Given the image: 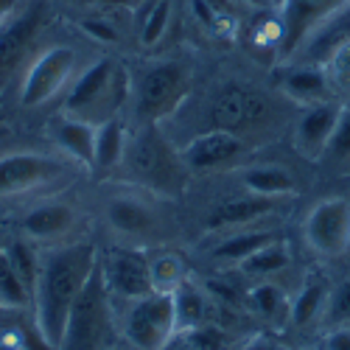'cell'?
I'll return each instance as SVG.
<instances>
[{"mask_svg": "<svg viewBox=\"0 0 350 350\" xmlns=\"http://www.w3.org/2000/svg\"><path fill=\"white\" fill-rule=\"evenodd\" d=\"M98 255L101 252L93 239L59 241V244H51L40 255V275L34 286L31 311H34V325L40 336L53 350H59L62 345L70 308L79 297V291L84 288L87 278L93 275Z\"/></svg>", "mask_w": 350, "mask_h": 350, "instance_id": "cell-1", "label": "cell"}, {"mask_svg": "<svg viewBox=\"0 0 350 350\" xmlns=\"http://www.w3.org/2000/svg\"><path fill=\"white\" fill-rule=\"evenodd\" d=\"M126 183L157 196H177L188 185V165L157 124L137 126L126 140V152L118 165Z\"/></svg>", "mask_w": 350, "mask_h": 350, "instance_id": "cell-2", "label": "cell"}, {"mask_svg": "<svg viewBox=\"0 0 350 350\" xmlns=\"http://www.w3.org/2000/svg\"><path fill=\"white\" fill-rule=\"evenodd\" d=\"M132 98V76L112 56H98L81 68L62 98V115L90 121L96 126L118 118Z\"/></svg>", "mask_w": 350, "mask_h": 350, "instance_id": "cell-3", "label": "cell"}, {"mask_svg": "<svg viewBox=\"0 0 350 350\" xmlns=\"http://www.w3.org/2000/svg\"><path fill=\"white\" fill-rule=\"evenodd\" d=\"M84 168L62 152L17 149L0 154V202L51 191L79 177Z\"/></svg>", "mask_w": 350, "mask_h": 350, "instance_id": "cell-4", "label": "cell"}, {"mask_svg": "<svg viewBox=\"0 0 350 350\" xmlns=\"http://www.w3.org/2000/svg\"><path fill=\"white\" fill-rule=\"evenodd\" d=\"M191 96V70L183 62H154L132 81V109L137 126L163 124Z\"/></svg>", "mask_w": 350, "mask_h": 350, "instance_id": "cell-5", "label": "cell"}, {"mask_svg": "<svg viewBox=\"0 0 350 350\" xmlns=\"http://www.w3.org/2000/svg\"><path fill=\"white\" fill-rule=\"evenodd\" d=\"M112 295L104 283L101 267L96 264L93 275L87 278L84 288L70 308L65 336L59 350H101L107 345V334L112 328Z\"/></svg>", "mask_w": 350, "mask_h": 350, "instance_id": "cell-6", "label": "cell"}, {"mask_svg": "<svg viewBox=\"0 0 350 350\" xmlns=\"http://www.w3.org/2000/svg\"><path fill=\"white\" fill-rule=\"evenodd\" d=\"M79 70V51L73 45H51L40 51L25 65V76L20 84V104L25 109H40L51 101L65 98Z\"/></svg>", "mask_w": 350, "mask_h": 350, "instance_id": "cell-7", "label": "cell"}, {"mask_svg": "<svg viewBox=\"0 0 350 350\" xmlns=\"http://www.w3.org/2000/svg\"><path fill=\"white\" fill-rule=\"evenodd\" d=\"M121 331L132 350H160L180 331L174 291L154 288L137 300H129L124 308Z\"/></svg>", "mask_w": 350, "mask_h": 350, "instance_id": "cell-8", "label": "cell"}, {"mask_svg": "<svg viewBox=\"0 0 350 350\" xmlns=\"http://www.w3.org/2000/svg\"><path fill=\"white\" fill-rule=\"evenodd\" d=\"M275 115L278 109L267 93L255 90V87L230 84L211 101V129L232 132L250 143L255 132L272 126Z\"/></svg>", "mask_w": 350, "mask_h": 350, "instance_id": "cell-9", "label": "cell"}, {"mask_svg": "<svg viewBox=\"0 0 350 350\" xmlns=\"http://www.w3.org/2000/svg\"><path fill=\"white\" fill-rule=\"evenodd\" d=\"M157 193L149 191H121L107 196L104 205V216H107V227L121 236L129 244H152L163 239V211L157 205Z\"/></svg>", "mask_w": 350, "mask_h": 350, "instance_id": "cell-10", "label": "cell"}, {"mask_svg": "<svg viewBox=\"0 0 350 350\" xmlns=\"http://www.w3.org/2000/svg\"><path fill=\"white\" fill-rule=\"evenodd\" d=\"M303 241L317 258H345L350 252V199H319L303 219Z\"/></svg>", "mask_w": 350, "mask_h": 350, "instance_id": "cell-11", "label": "cell"}, {"mask_svg": "<svg viewBox=\"0 0 350 350\" xmlns=\"http://www.w3.org/2000/svg\"><path fill=\"white\" fill-rule=\"evenodd\" d=\"M350 45V0L325 14L311 31L297 42L283 65H311L331 68V62Z\"/></svg>", "mask_w": 350, "mask_h": 350, "instance_id": "cell-12", "label": "cell"}, {"mask_svg": "<svg viewBox=\"0 0 350 350\" xmlns=\"http://www.w3.org/2000/svg\"><path fill=\"white\" fill-rule=\"evenodd\" d=\"M98 267H101V275H104L109 295L124 300V303L137 300L143 295H149V291H154L152 260L140 247L104 252V255H98Z\"/></svg>", "mask_w": 350, "mask_h": 350, "instance_id": "cell-13", "label": "cell"}, {"mask_svg": "<svg viewBox=\"0 0 350 350\" xmlns=\"http://www.w3.org/2000/svg\"><path fill=\"white\" fill-rule=\"evenodd\" d=\"M81 224V213L68 199H42L28 208L20 219V236L31 244H59L70 241Z\"/></svg>", "mask_w": 350, "mask_h": 350, "instance_id": "cell-14", "label": "cell"}, {"mask_svg": "<svg viewBox=\"0 0 350 350\" xmlns=\"http://www.w3.org/2000/svg\"><path fill=\"white\" fill-rule=\"evenodd\" d=\"M250 152H252V146L244 137L224 132V129L202 132L180 149L188 171H193V174H211V171L232 168V165H239Z\"/></svg>", "mask_w": 350, "mask_h": 350, "instance_id": "cell-15", "label": "cell"}, {"mask_svg": "<svg viewBox=\"0 0 350 350\" xmlns=\"http://www.w3.org/2000/svg\"><path fill=\"white\" fill-rule=\"evenodd\" d=\"M342 112H345V104H339L336 98L314 104V107H303L300 118L295 121V129H291V146H295V152L303 160L308 163L323 160Z\"/></svg>", "mask_w": 350, "mask_h": 350, "instance_id": "cell-16", "label": "cell"}, {"mask_svg": "<svg viewBox=\"0 0 350 350\" xmlns=\"http://www.w3.org/2000/svg\"><path fill=\"white\" fill-rule=\"evenodd\" d=\"M45 25V9L28 6L23 9L12 23L0 28V90L12 81V76L20 70L25 56L31 53V45Z\"/></svg>", "mask_w": 350, "mask_h": 350, "instance_id": "cell-17", "label": "cell"}, {"mask_svg": "<svg viewBox=\"0 0 350 350\" xmlns=\"http://www.w3.org/2000/svg\"><path fill=\"white\" fill-rule=\"evenodd\" d=\"M347 0H283V6L278 9L280 23H283V51H280V65L288 59V53L297 48V42L311 31V28L339 9Z\"/></svg>", "mask_w": 350, "mask_h": 350, "instance_id": "cell-18", "label": "cell"}, {"mask_svg": "<svg viewBox=\"0 0 350 350\" xmlns=\"http://www.w3.org/2000/svg\"><path fill=\"white\" fill-rule=\"evenodd\" d=\"M280 93L297 107H314L334 98V79L328 68L311 65H283Z\"/></svg>", "mask_w": 350, "mask_h": 350, "instance_id": "cell-19", "label": "cell"}, {"mask_svg": "<svg viewBox=\"0 0 350 350\" xmlns=\"http://www.w3.org/2000/svg\"><path fill=\"white\" fill-rule=\"evenodd\" d=\"M283 199L275 196H258V193H241V196H230L213 208L208 224L211 230H239V227H252L255 221L272 216L280 208Z\"/></svg>", "mask_w": 350, "mask_h": 350, "instance_id": "cell-20", "label": "cell"}, {"mask_svg": "<svg viewBox=\"0 0 350 350\" xmlns=\"http://www.w3.org/2000/svg\"><path fill=\"white\" fill-rule=\"evenodd\" d=\"M196 25L216 42H236L241 37V3L236 0H188Z\"/></svg>", "mask_w": 350, "mask_h": 350, "instance_id": "cell-21", "label": "cell"}, {"mask_svg": "<svg viewBox=\"0 0 350 350\" xmlns=\"http://www.w3.org/2000/svg\"><path fill=\"white\" fill-rule=\"evenodd\" d=\"M96 135H98L96 124L73 118V115H59V118L51 124V137L56 143V149H59L62 154H68L73 163H79L87 171H93Z\"/></svg>", "mask_w": 350, "mask_h": 350, "instance_id": "cell-22", "label": "cell"}, {"mask_svg": "<svg viewBox=\"0 0 350 350\" xmlns=\"http://www.w3.org/2000/svg\"><path fill=\"white\" fill-rule=\"evenodd\" d=\"M241 185L250 193L275 196V199H286V196L297 193L295 174L283 165H275V163H255V165L241 168Z\"/></svg>", "mask_w": 350, "mask_h": 350, "instance_id": "cell-23", "label": "cell"}, {"mask_svg": "<svg viewBox=\"0 0 350 350\" xmlns=\"http://www.w3.org/2000/svg\"><path fill=\"white\" fill-rule=\"evenodd\" d=\"M278 230H267V227H244L239 232H232L224 241H219V247H213L211 260L221 267H239L241 260H247L252 252H258L260 247H267L272 241H278Z\"/></svg>", "mask_w": 350, "mask_h": 350, "instance_id": "cell-24", "label": "cell"}, {"mask_svg": "<svg viewBox=\"0 0 350 350\" xmlns=\"http://www.w3.org/2000/svg\"><path fill=\"white\" fill-rule=\"evenodd\" d=\"M328 280L311 275L303 280V286L297 288V295L291 297V308H288V325L291 328H308L314 323H319L325 314V303H328Z\"/></svg>", "mask_w": 350, "mask_h": 350, "instance_id": "cell-25", "label": "cell"}, {"mask_svg": "<svg viewBox=\"0 0 350 350\" xmlns=\"http://www.w3.org/2000/svg\"><path fill=\"white\" fill-rule=\"evenodd\" d=\"M244 306L267 323H288L291 297L272 280H258L244 291Z\"/></svg>", "mask_w": 350, "mask_h": 350, "instance_id": "cell-26", "label": "cell"}, {"mask_svg": "<svg viewBox=\"0 0 350 350\" xmlns=\"http://www.w3.org/2000/svg\"><path fill=\"white\" fill-rule=\"evenodd\" d=\"M174 25V0H146L140 23H137V45L140 51L152 53L163 45Z\"/></svg>", "mask_w": 350, "mask_h": 350, "instance_id": "cell-27", "label": "cell"}, {"mask_svg": "<svg viewBox=\"0 0 350 350\" xmlns=\"http://www.w3.org/2000/svg\"><path fill=\"white\" fill-rule=\"evenodd\" d=\"M129 132L121 118H112L98 126L96 135V157H93V171H115L124 160Z\"/></svg>", "mask_w": 350, "mask_h": 350, "instance_id": "cell-28", "label": "cell"}, {"mask_svg": "<svg viewBox=\"0 0 350 350\" xmlns=\"http://www.w3.org/2000/svg\"><path fill=\"white\" fill-rule=\"evenodd\" d=\"M174 303H177L180 331H188V328L208 323V291H202L196 283H191V278L174 288Z\"/></svg>", "mask_w": 350, "mask_h": 350, "instance_id": "cell-29", "label": "cell"}, {"mask_svg": "<svg viewBox=\"0 0 350 350\" xmlns=\"http://www.w3.org/2000/svg\"><path fill=\"white\" fill-rule=\"evenodd\" d=\"M288 264H291V252H288V247L278 239V241H272V244H267V247H260L258 252H252L247 260H241L236 269H239L241 275H247V278L267 280V278L283 272Z\"/></svg>", "mask_w": 350, "mask_h": 350, "instance_id": "cell-30", "label": "cell"}, {"mask_svg": "<svg viewBox=\"0 0 350 350\" xmlns=\"http://www.w3.org/2000/svg\"><path fill=\"white\" fill-rule=\"evenodd\" d=\"M0 306H3V308H14V311L31 308V291L25 288V283L14 272V267H12V260H9L3 244H0Z\"/></svg>", "mask_w": 350, "mask_h": 350, "instance_id": "cell-31", "label": "cell"}, {"mask_svg": "<svg viewBox=\"0 0 350 350\" xmlns=\"http://www.w3.org/2000/svg\"><path fill=\"white\" fill-rule=\"evenodd\" d=\"M6 247V255L12 260L14 272L20 275V280L25 283V288L31 291V300H34V286H37V275H40V252L34 250V244L28 239H12L3 244Z\"/></svg>", "mask_w": 350, "mask_h": 350, "instance_id": "cell-32", "label": "cell"}, {"mask_svg": "<svg viewBox=\"0 0 350 350\" xmlns=\"http://www.w3.org/2000/svg\"><path fill=\"white\" fill-rule=\"evenodd\" d=\"M152 260V278H154V288H165L174 291L183 280H188V267L185 260L171 252V250H160L154 255H149Z\"/></svg>", "mask_w": 350, "mask_h": 350, "instance_id": "cell-33", "label": "cell"}, {"mask_svg": "<svg viewBox=\"0 0 350 350\" xmlns=\"http://www.w3.org/2000/svg\"><path fill=\"white\" fill-rule=\"evenodd\" d=\"M115 12H98V9H90V12H84L79 17V28L81 31L96 40V42H104V45H121L124 42V34H121V28L118 23H115L112 17Z\"/></svg>", "mask_w": 350, "mask_h": 350, "instance_id": "cell-34", "label": "cell"}, {"mask_svg": "<svg viewBox=\"0 0 350 350\" xmlns=\"http://www.w3.org/2000/svg\"><path fill=\"white\" fill-rule=\"evenodd\" d=\"M323 323L328 328H342L350 325V278L339 280L336 286H331L328 291V303H325V314Z\"/></svg>", "mask_w": 350, "mask_h": 350, "instance_id": "cell-35", "label": "cell"}, {"mask_svg": "<svg viewBox=\"0 0 350 350\" xmlns=\"http://www.w3.org/2000/svg\"><path fill=\"white\" fill-rule=\"evenodd\" d=\"M323 160H328V163H350V109L347 107H345L342 118H339V124L334 129V137L328 143Z\"/></svg>", "mask_w": 350, "mask_h": 350, "instance_id": "cell-36", "label": "cell"}, {"mask_svg": "<svg viewBox=\"0 0 350 350\" xmlns=\"http://www.w3.org/2000/svg\"><path fill=\"white\" fill-rule=\"evenodd\" d=\"M191 336V342L196 345V350H227V334L211 323H202L196 328L185 331Z\"/></svg>", "mask_w": 350, "mask_h": 350, "instance_id": "cell-37", "label": "cell"}, {"mask_svg": "<svg viewBox=\"0 0 350 350\" xmlns=\"http://www.w3.org/2000/svg\"><path fill=\"white\" fill-rule=\"evenodd\" d=\"M323 350H350V325L331 328L323 336Z\"/></svg>", "mask_w": 350, "mask_h": 350, "instance_id": "cell-38", "label": "cell"}, {"mask_svg": "<svg viewBox=\"0 0 350 350\" xmlns=\"http://www.w3.org/2000/svg\"><path fill=\"white\" fill-rule=\"evenodd\" d=\"M84 12L98 9V12H121V9H135L140 6V0H81Z\"/></svg>", "mask_w": 350, "mask_h": 350, "instance_id": "cell-39", "label": "cell"}, {"mask_svg": "<svg viewBox=\"0 0 350 350\" xmlns=\"http://www.w3.org/2000/svg\"><path fill=\"white\" fill-rule=\"evenodd\" d=\"M241 350H291L286 342H280V339H275V336H269V334H255Z\"/></svg>", "mask_w": 350, "mask_h": 350, "instance_id": "cell-40", "label": "cell"}, {"mask_svg": "<svg viewBox=\"0 0 350 350\" xmlns=\"http://www.w3.org/2000/svg\"><path fill=\"white\" fill-rule=\"evenodd\" d=\"M23 12V0H0V28Z\"/></svg>", "mask_w": 350, "mask_h": 350, "instance_id": "cell-41", "label": "cell"}, {"mask_svg": "<svg viewBox=\"0 0 350 350\" xmlns=\"http://www.w3.org/2000/svg\"><path fill=\"white\" fill-rule=\"evenodd\" d=\"M160 350H196V345L191 342V336H188L185 331H177Z\"/></svg>", "mask_w": 350, "mask_h": 350, "instance_id": "cell-42", "label": "cell"}, {"mask_svg": "<svg viewBox=\"0 0 350 350\" xmlns=\"http://www.w3.org/2000/svg\"><path fill=\"white\" fill-rule=\"evenodd\" d=\"M236 3H241L247 9H275L272 0H236Z\"/></svg>", "mask_w": 350, "mask_h": 350, "instance_id": "cell-43", "label": "cell"}, {"mask_svg": "<svg viewBox=\"0 0 350 350\" xmlns=\"http://www.w3.org/2000/svg\"><path fill=\"white\" fill-rule=\"evenodd\" d=\"M272 3H275V9H280V6H283V0H272Z\"/></svg>", "mask_w": 350, "mask_h": 350, "instance_id": "cell-44", "label": "cell"}, {"mask_svg": "<svg viewBox=\"0 0 350 350\" xmlns=\"http://www.w3.org/2000/svg\"><path fill=\"white\" fill-rule=\"evenodd\" d=\"M0 308H3V306H0Z\"/></svg>", "mask_w": 350, "mask_h": 350, "instance_id": "cell-45", "label": "cell"}]
</instances>
